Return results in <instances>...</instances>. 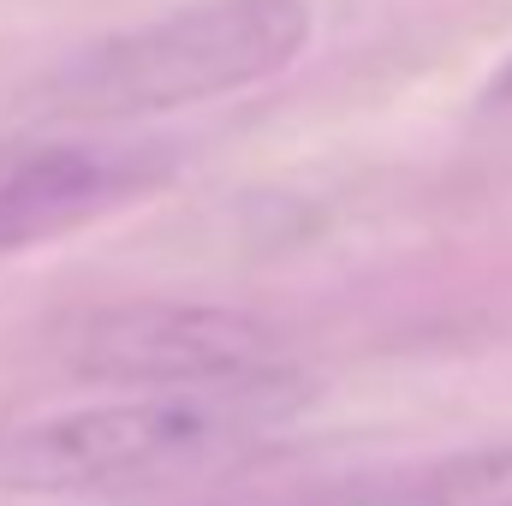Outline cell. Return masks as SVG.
Returning <instances> with one entry per match:
<instances>
[{"mask_svg": "<svg viewBox=\"0 0 512 506\" xmlns=\"http://www.w3.org/2000/svg\"><path fill=\"white\" fill-rule=\"evenodd\" d=\"M376 506H512V447L453 453L387 489Z\"/></svg>", "mask_w": 512, "mask_h": 506, "instance_id": "5", "label": "cell"}, {"mask_svg": "<svg viewBox=\"0 0 512 506\" xmlns=\"http://www.w3.org/2000/svg\"><path fill=\"white\" fill-rule=\"evenodd\" d=\"M66 370L102 387H203L245 381L286 364L280 328L227 304H179V298H131L78 316L60 340Z\"/></svg>", "mask_w": 512, "mask_h": 506, "instance_id": "3", "label": "cell"}, {"mask_svg": "<svg viewBox=\"0 0 512 506\" xmlns=\"http://www.w3.org/2000/svg\"><path fill=\"white\" fill-rule=\"evenodd\" d=\"M310 0H191L78 48L42 84L66 120H137L280 78L310 48Z\"/></svg>", "mask_w": 512, "mask_h": 506, "instance_id": "2", "label": "cell"}, {"mask_svg": "<svg viewBox=\"0 0 512 506\" xmlns=\"http://www.w3.org/2000/svg\"><path fill=\"white\" fill-rule=\"evenodd\" d=\"M483 102H489V108H512V60L501 66V72H495V78H489V90H483Z\"/></svg>", "mask_w": 512, "mask_h": 506, "instance_id": "6", "label": "cell"}, {"mask_svg": "<svg viewBox=\"0 0 512 506\" xmlns=\"http://www.w3.org/2000/svg\"><path fill=\"white\" fill-rule=\"evenodd\" d=\"M179 167L167 137H114V143H36L0 155V256L54 245L137 197L161 191Z\"/></svg>", "mask_w": 512, "mask_h": 506, "instance_id": "4", "label": "cell"}, {"mask_svg": "<svg viewBox=\"0 0 512 506\" xmlns=\"http://www.w3.org/2000/svg\"><path fill=\"white\" fill-rule=\"evenodd\" d=\"M310 399L304 376L268 370L203 387H143L137 399L72 405L0 429V489L12 495H131L191 483Z\"/></svg>", "mask_w": 512, "mask_h": 506, "instance_id": "1", "label": "cell"}]
</instances>
